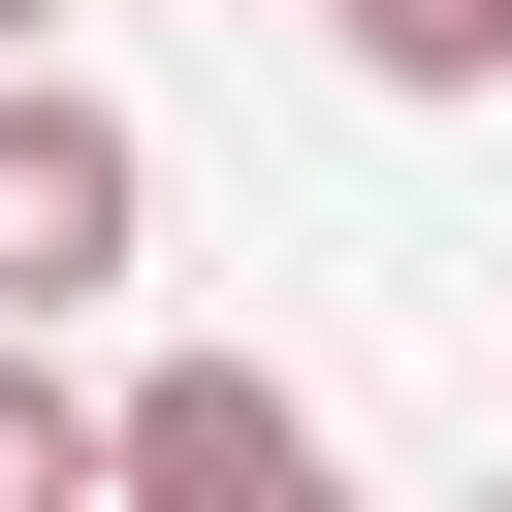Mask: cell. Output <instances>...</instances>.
I'll list each match as a JSON object with an SVG mask.
<instances>
[{
  "instance_id": "obj_5",
  "label": "cell",
  "mask_w": 512,
  "mask_h": 512,
  "mask_svg": "<svg viewBox=\"0 0 512 512\" xmlns=\"http://www.w3.org/2000/svg\"><path fill=\"white\" fill-rule=\"evenodd\" d=\"M32 64H64V0H0V96H32Z\"/></svg>"
},
{
  "instance_id": "obj_3",
  "label": "cell",
  "mask_w": 512,
  "mask_h": 512,
  "mask_svg": "<svg viewBox=\"0 0 512 512\" xmlns=\"http://www.w3.org/2000/svg\"><path fill=\"white\" fill-rule=\"evenodd\" d=\"M320 32H352L384 96H512V0H320Z\"/></svg>"
},
{
  "instance_id": "obj_6",
  "label": "cell",
  "mask_w": 512,
  "mask_h": 512,
  "mask_svg": "<svg viewBox=\"0 0 512 512\" xmlns=\"http://www.w3.org/2000/svg\"><path fill=\"white\" fill-rule=\"evenodd\" d=\"M480 512H512V480H480Z\"/></svg>"
},
{
  "instance_id": "obj_1",
  "label": "cell",
  "mask_w": 512,
  "mask_h": 512,
  "mask_svg": "<svg viewBox=\"0 0 512 512\" xmlns=\"http://www.w3.org/2000/svg\"><path fill=\"white\" fill-rule=\"evenodd\" d=\"M96 512H352V480H320V384L288 352H128L96 384Z\"/></svg>"
},
{
  "instance_id": "obj_4",
  "label": "cell",
  "mask_w": 512,
  "mask_h": 512,
  "mask_svg": "<svg viewBox=\"0 0 512 512\" xmlns=\"http://www.w3.org/2000/svg\"><path fill=\"white\" fill-rule=\"evenodd\" d=\"M0 512H96V384L64 352H0Z\"/></svg>"
},
{
  "instance_id": "obj_2",
  "label": "cell",
  "mask_w": 512,
  "mask_h": 512,
  "mask_svg": "<svg viewBox=\"0 0 512 512\" xmlns=\"http://www.w3.org/2000/svg\"><path fill=\"white\" fill-rule=\"evenodd\" d=\"M128 256H160V160H128V96L32 64V96H0V352H64Z\"/></svg>"
}]
</instances>
